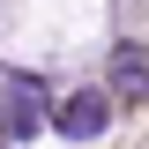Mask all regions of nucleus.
Listing matches in <instances>:
<instances>
[{"label":"nucleus","instance_id":"obj_1","mask_svg":"<svg viewBox=\"0 0 149 149\" xmlns=\"http://www.w3.org/2000/svg\"><path fill=\"white\" fill-rule=\"evenodd\" d=\"M52 127V112H45V82L37 74H8V90H0V142L22 149L30 134Z\"/></svg>","mask_w":149,"mask_h":149},{"label":"nucleus","instance_id":"obj_2","mask_svg":"<svg viewBox=\"0 0 149 149\" xmlns=\"http://www.w3.org/2000/svg\"><path fill=\"white\" fill-rule=\"evenodd\" d=\"M112 104H119L112 90H67L52 104V134L60 142H97V134L112 127Z\"/></svg>","mask_w":149,"mask_h":149},{"label":"nucleus","instance_id":"obj_3","mask_svg":"<svg viewBox=\"0 0 149 149\" xmlns=\"http://www.w3.org/2000/svg\"><path fill=\"white\" fill-rule=\"evenodd\" d=\"M104 90L119 97V104H149V52H142V45H112V60H104Z\"/></svg>","mask_w":149,"mask_h":149}]
</instances>
